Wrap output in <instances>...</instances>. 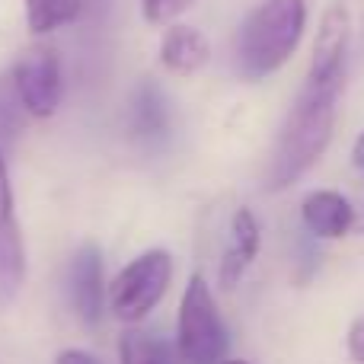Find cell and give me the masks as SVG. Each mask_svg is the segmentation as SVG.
Instances as JSON below:
<instances>
[{"instance_id": "cell-18", "label": "cell", "mask_w": 364, "mask_h": 364, "mask_svg": "<svg viewBox=\"0 0 364 364\" xmlns=\"http://www.w3.org/2000/svg\"><path fill=\"white\" fill-rule=\"evenodd\" d=\"M55 364H100V361H96L90 352H83V348H64Z\"/></svg>"}, {"instance_id": "cell-19", "label": "cell", "mask_w": 364, "mask_h": 364, "mask_svg": "<svg viewBox=\"0 0 364 364\" xmlns=\"http://www.w3.org/2000/svg\"><path fill=\"white\" fill-rule=\"evenodd\" d=\"M352 164L364 173V132L358 134V141H355V147H352Z\"/></svg>"}, {"instance_id": "cell-2", "label": "cell", "mask_w": 364, "mask_h": 364, "mask_svg": "<svg viewBox=\"0 0 364 364\" xmlns=\"http://www.w3.org/2000/svg\"><path fill=\"white\" fill-rule=\"evenodd\" d=\"M307 29L304 0H262L237 29V70L243 80H262L291 61Z\"/></svg>"}, {"instance_id": "cell-1", "label": "cell", "mask_w": 364, "mask_h": 364, "mask_svg": "<svg viewBox=\"0 0 364 364\" xmlns=\"http://www.w3.org/2000/svg\"><path fill=\"white\" fill-rule=\"evenodd\" d=\"M342 87H346V77L307 74L282 132H278L269 166H265V188L269 192H282V188L294 186L326 154L336 132Z\"/></svg>"}, {"instance_id": "cell-10", "label": "cell", "mask_w": 364, "mask_h": 364, "mask_svg": "<svg viewBox=\"0 0 364 364\" xmlns=\"http://www.w3.org/2000/svg\"><path fill=\"white\" fill-rule=\"evenodd\" d=\"M301 220L316 240H342L355 224V208L342 192L316 188L301 201Z\"/></svg>"}, {"instance_id": "cell-11", "label": "cell", "mask_w": 364, "mask_h": 364, "mask_svg": "<svg viewBox=\"0 0 364 364\" xmlns=\"http://www.w3.org/2000/svg\"><path fill=\"white\" fill-rule=\"evenodd\" d=\"M208 58H211V45H208V38L195 26L173 23L164 32V38H160V64L170 74L192 77L205 68Z\"/></svg>"}, {"instance_id": "cell-20", "label": "cell", "mask_w": 364, "mask_h": 364, "mask_svg": "<svg viewBox=\"0 0 364 364\" xmlns=\"http://www.w3.org/2000/svg\"><path fill=\"white\" fill-rule=\"evenodd\" d=\"M224 364H250V361H230V358H227Z\"/></svg>"}, {"instance_id": "cell-15", "label": "cell", "mask_w": 364, "mask_h": 364, "mask_svg": "<svg viewBox=\"0 0 364 364\" xmlns=\"http://www.w3.org/2000/svg\"><path fill=\"white\" fill-rule=\"evenodd\" d=\"M23 115L29 112L23 109V100H19L16 87H13V77H0V151L19 134Z\"/></svg>"}, {"instance_id": "cell-16", "label": "cell", "mask_w": 364, "mask_h": 364, "mask_svg": "<svg viewBox=\"0 0 364 364\" xmlns=\"http://www.w3.org/2000/svg\"><path fill=\"white\" fill-rule=\"evenodd\" d=\"M195 0H141V13H144L147 23L154 26H166L176 23L186 10H192Z\"/></svg>"}, {"instance_id": "cell-8", "label": "cell", "mask_w": 364, "mask_h": 364, "mask_svg": "<svg viewBox=\"0 0 364 364\" xmlns=\"http://www.w3.org/2000/svg\"><path fill=\"white\" fill-rule=\"evenodd\" d=\"M259 246H262V227H259L256 214L250 208H237V214L230 220V237H227L224 256H220V269H218V278L224 288H237L240 278L256 262Z\"/></svg>"}, {"instance_id": "cell-13", "label": "cell", "mask_w": 364, "mask_h": 364, "mask_svg": "<svg viewBox=\"0 0 364 364\" xmlns=\"http://www.w3.org/2000/svg\"><path fill=\"white\" fill-rule=\"evenodd\" d=\"M122 364H179V352L164 336L144 333V329H128L119 342Z\"/></svg>"}, {"instance_id": "cell-7", "label": "cell", "mask_w": 364, "mask_h": 364, "mask_svg": "<svg viewBox=\"0 0 364 364\" xmlns=\"http://www.w3.org/2000/svg\"><path fill=\"white\" fill-rule=\"evenodd\" d=\"M70 307L87 326H96L106 307V278H102V252L93 243L80 246L70 259L68 272Z\"/></svg>"}, {"instance_id": "cell-14", "label": "cell", "mask_w": 364, "mask_h": 364, "mask_svg": "<svg viewBox=\"0 0 364 364\" xmlns=\"http://www.w3.org/2000/svg\"><path fill=\"white\" fill-rule=\"evenodd\" d=\"M170 122V109L157 87H144L134 102V128L138 134H164Z\"/></svg>"}, {"instance_id": "cell-5", "label": "cell", "mask_w": 364, "mask_h": 364, "mask_svg": "<svg viewBox=\"0 0 364 364\" xmlns=\"http://www.w3.org/2000/svg\"><path fill=\"white\" fill-rule=\"evenodd\" d=\"M13 87H16L23 109L32 119H48L61 106L64 77H61V58L48 45H32L13 64Z\"/></svg>"}, {"instance_id": "cell-9", "label": "cell", "mask_w": 364, "mask_h": 364, "mask_svg": "<svg viewBox=\"0 0 364 364\" xmlns=\"http://www.w3.org/2000/svg\"><path fill=\"white\" fill-rule=\"evenodd\" d=\"M348 36H352V19L342 4H333L320 19V32L314 42L310 58V74L314 77H346V55Z\"/></svg>"}, {"instance_id": "cell-12", "label": "cell", "mask_w": 364, "mask_h": 364, "mask_svg": "<svg viewBox=\"0 0 364 364\" xmlns=\"http://www.w3.org/2000/svg\"><path fill=\"white\" fill-rule=\"evenodd\" d=\"M90 6L93 0H26V23L36 36H48V32L80 19Z\"/></svg>"}, {"instance_id": "cell-6", "label": "cell", "mask_w": 364, "mask_h": 364, "mask_svg": "<svg viewBox=\"0 0 364 364\" xmlns=\"http://www.w3.org/2000/svg\"><path fill=\"white\" fill-rule=\"evenodd\" d=\"M23 278H26V250H23V237H19L16 211H13L10 173H6L4 151H0V304L16 297V291L23 288Z\"/></svg>"}, {"instance_id": "cell-4", "label": "cell", "mask_w": 364, "mask_h": 364, "mask_svg": "<svg viewBox=\"0 0 364 364\" xmlns=\"http://www.w3.org/2000/svg\"><path fill=\"white\" fill-rule=\"evenodd\" d=\"M173 282V256L166 250H147L125 265L109 284V307L125 323H141Z\"/></svg>"}, {"instance_id": "cell-17", "label": "cell", "mask_w": 364, "mask_h": 364, "mask_svg": "<svg viewBox=\"0 0 364 364\" xmlns=\"http://www.w3.org/2000/svg\"><path fill=\"white\" fill-rule=\"evenodd\" d=\"M346 346H348V355H352V361L355 364H364V314L352 323V326H348Z\"/></svg>"}, {"instance_id": "cell-3", "label": "cell", "mask_w": 364, "mask_h": 364, "mask_svg": "<svg viewBox=\"0 0 364 364\" xmlns=\"http://www.w3.org/2000/svg\"><path fill=\"white\" fill-rule=\"evenodd\" d=\"M230 336L220 320L214 294L201 275H192L182 291L179 323H176V352L186 364H224Z\"/></svg>"}]
</instances>
